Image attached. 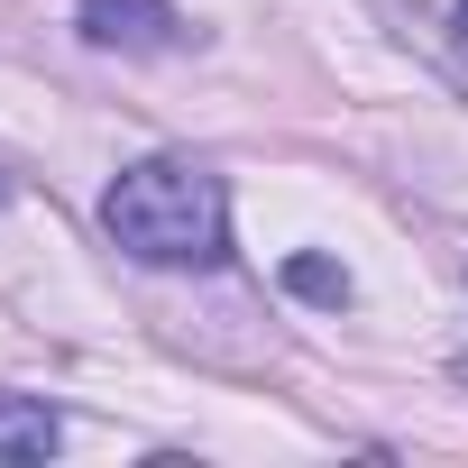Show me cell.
<instances>
[{
    "instance_id": "1",
    "label": "cell",
    "mask_w": 468,
    "mask_h": 468,
    "mask_svg": "<svg viewBox=\"0 0 468 468\" xmlns=\"http://www.w3.org/2000/svg\"><path fill=\"white\" fill-rule=\"evenodd\" d=\"M101 229L147 267H211L229 249V202L193 156H147L101 193Z\"/></svg>"
},
{
    "instance_id": "2",
    "label": "cell",
    "mask_w": 468,
    "mask_h": 468,
    "mask_svg": "<svg viewBox=\"0 0 468 468\" xmlns=\"http://www.w3.org/2000/svg\"><path fill=\"white\" fill-rule=\"evenodd\" d=\"M83 37L120 56H156L175 47V0H83Z\"/></svg>"
},
{
    "instance_id": "3",
    "label": "cell",
    "mask_w": 468,
    "mask_h": 468,
    "mask_svg": "<svg viewBox=\"0 0 468 468\" xmlns=\"http://www.w3.org/2000/svg\"><path fill=\"white\" fill-rule=\"evenodd\" d=\"M56 441H65L56 404H37V395H0V459H47Z\"/></svg>"
},
{
    "instance_id": "4",
    "label": "cell",
    "mask_w": 468,
    "mask_h": 468,
    "mask_svg": "<svg viewBox=\"0 0 468 468\" xmlns=\"http://www.w3.org/2000/svg\"><path fill=\"white\" fill-rule=\"evenodd\" d=\"M285 285H294L303 303H349V267H331V258H294Z\"/></svg>"
},
{
    "instance_id": "5",
    "label": "cell",
    "mask_w": 468,
    "mask_h": 468,
    "mask_svg": "<svg viewBox=\"0 0 468 468\" xmlns=\"http://www.w3.org/2000/svg\"><path fill=\"white\" fill-rule=\"evenodd\" d=\"M459 28H468V0H459Z\"/></svg>"
},
{
    "instance_id": "6",
    "label": "cell",
    "mask_w": 468,
    "mask_h": 468,
    "mask_svg": "<svg viewBox=\"0 0 468 468\" xmlns=\"http://www.w3.org/2000/svg\"><path fill=\"white\" fill-rule=\"evenodd\" d=\"M0 193H10V184H0Z\"/></svg>"
},
{
    "instance_id": "7",
    "label": "cell",
    "mask_w": 468,
    "mask_h": 468,
    "mask_svg": "<svg viewBox=\"0 0 468 468\" xmlns=\"http://www.w3.org/2000/svg\"><path fill=\"white\" fill-rule=\"evenodd\" d=\"M459 377H468V367H459Z\"/></svg>"
}]
</instances>
